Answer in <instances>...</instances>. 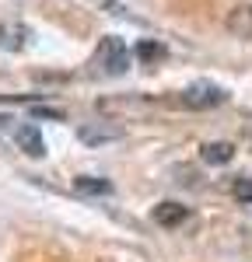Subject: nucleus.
<instances>
[{"label":"nucleus","mask_w":252,"mask_h":262,"mask_svg":"<svg viewBox=\"0 0 252 262\" xmlns=\"http://www.w3.org/2000/svg\"><path fill=\"white\" fill-rule=\"evenodd\" d=\"M91 67H95V74H105V77H119L126 74V67H130V49H126V42L119 35H105L98 42V49H95V56H91Z\"/></svg>","instance_id":"f257e3e1"},{"label":"nucleus","mask_w":252,"mask_h":262,"mask_svg":"<svg viewBox=\"0 0 252 262\" xmlns=\"http://www.w3.org/2000/svg\"><path fill=\"white\" fill-rule=\"evenodd\" d=\"M179 101L186 108H217V105L228 101V91L217 88V84H210V81H200V84H189L186 91L179 95Z\"/></svg>","instance_id":"f03ea898"},{"label":"nucleus","mask_w":252,"mask_h":262,"mask_svg":"<svg viewBox=\"0 0 252 262\" xmlns=\"http://www.w3.org/2000/svg\"><path fill=\"white\" fill-rule=\"evenodd\" d=\"M32 46V28L21 21H0V49L4 53H21Z\"/></svg>","instance_id":"7ed1b4c3"},{"label":"nucleus","mask_w":252,"mask_h":262,"mask_svg":"<svg viewBox=\"0 0 252 262\" xmlns=\"http://www.w3.org/2000/svg\"><path fill=\"white\" fill-rule=\"evenodd\" d=\"M123 137V129L119 126H102V122H88L77 129V140L88 143V147H98V143H112Z\"/></svg>","instance_id":"20e7f679"},{"label":"nucleus","mask_w":252,"mask_h":262,"mask_svg":"<svg viewBox=\"0 0 252 262\" xmlns=\"http://www.w3.org/2000/svg\"><path fill=\"white\" fill-rule=\"evenodd\" d=\"M182 221H189V210L182 203H158V206H154V224H161V227H179Z\"/></svg>","instance_id":"39448f33"},{"label":"nucleus","mask_w":252,"mask_h":262,"mask_svg":"<svg viewBox=\"0 0 252 262\" xmlns=\"http://www.w3.org/2000/svg\"><path fill=\"white\" fill-rule=\"evenodd\" d=\"M14 140H18V147L28 154V158H42L46 154V143H42V133L28 122V126H21L18 133H14Z\"/></svg>","instance_id":"423d86ee"},{"label":"nucleus","mask_w":252,"mask_h":262,"mask_svg":"<svg viewBox=\"0 0 252 262\" xmlns=\"http://www.w3.org/2000/svg\"><path fill=\"white\" fill-rule=\"evenodd\" d=\"M231 158H235V147L224 140H214V143L200 147V161H207V164H228Z\"/></svg>","instance_id":"0eeeda50"},{"label":"nucleus","mask_w":252,"mask_h":262,"mask_svg":"<svg viewBox=\"0 0 252 262\" xmlns=\"http://www.w3.org/2000/svg\"><path fill=\"white\" fill-rule=\"evenodd\" d=\"M74 189H77L81 196H109V192H112V182L95 179V175H77V179H74Z\"/></svg>","instance_id":"6e6552de"},{"label":"nucleus","mask_w":252,"mask_h":262,"mask_svg":"<svg viewBox=\"0 0 252 262\" xmlns=\"http://www.w3.org/2000/svg\"><path fill=\"white\" fill-rule=\"evenodd\" d=\"M228 25H231V32H238L242 39H252V7H238Z\"/></svg>","instance_id":"1a4fd4ad"},{"label":"nucleus","mask_w":252,"mask_h":262,"mask_svg":"<svg viewBox=\"0 0 252 262\" xmlns=\"http://www.w3.org/2000/svg\"><path fill=\"white\" fill-rule=\"evenodd\" d=\"M137 56H140L144 63H151V60H161V56H165V46H158V42L144 39L140 46H137Z\"/></svg>","instance_id":"9d476101"},{"label":"nucleus","mask_w":252,"mask_h":262,"mask_svg":"<svg viewBox=\"0 0 252 262\" xmlns=\"http://www.w3.org/2000/svg\"><path fill=\"white\" fill-rule=\"evenodd\" d=\"M231 192H235V200L238 203H252V179H235V185H231Z\"/></svg>","instance_id":"9b49d317"},{"label":"nucleus","mask_w":252,"mask_h":262,"mask_svg":"<svg viewBox=\"0 0 252 262\" xmlns=\"http://www.w3.org/2000/svg\"><path fill=\"white\" fill-rule=\"evenodd\" d=\"M4 122H7V119H4V116H0V126H4Z\"/></svg>","instance_id":"f8f14e48"}]
</instances>
